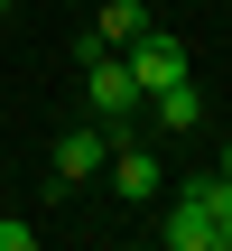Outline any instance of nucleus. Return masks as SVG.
Returning a JSON list of instances; mask_svg holds the SVG:
<instances>
[{"instance_id":"obj_5","label":"nucleus","mask_w":232,"mask_h":251,"mask_svg":"<svg viewBox=\"0 0 232 251\" xmlns=\"http://www.w3.org/2000/svg\"><path fill=\"white\" fill-rule=\"evenodd\" d=\"M102 168H112V186H121V196H130V205H149V196H158V149H149V140H139V130H121V140H112V158H102Z\"/></svg>"},{"instance_id":"obj_1","label":"nucleus","mask_w":232,"mask_h":251,"mask_svg":"<svg viewBox=\"0 0 232 251\" xmlns=\"http://www.w3.org/2000/svg\"><path fill=\"white\" fill-rule=\"evenodd\" d=\"M74 56H84V112H93V121H112V130H130V121H139V84H130L121 47H102V37L84 28V47H74Z\"/></svg>"},{"instance_id":"obj_3","label":"nucleus","mask_w":232,"mask_h":251,"mask_svg":"<svg viewBox=\"0 0 232 251\" xmlns=\"http://www.w3.org/2000/svg\"><path fill=\"white\" fill-rule=\"evenodd\" d=\"M112 140H121L112 121H84V130H65V140H56V158H46V177H56V186H84V177H102Z\"/></svg>"},{"instance_id":"obj_4","label":"nucleus","mask_w":232,"mask_h":251,"mask_svg":"<svg viewBox=\"0 0 232 251\" xmlns=\"http://www.w3.org/2000/svg\"><path fill=\"white\" fill-rule=\"evenodd\" d=\"M158 242L167 251H223V233H214V205H205V177L167 205V224H158Z\"/></svg>"},{"instance_id":"obj_11","label":"nucleus","mask_w":232,"mask_h":251,"mask_svg":"<svg viewBox=\"0 0 232 251\" xmlns=\"http://www.w3.org/2000/svg\"><path fill=\"white\" fill-rule=\"evenodd\" d=\"M0 9H9V0H0Z\"/></svg>"},{"instance_id":"obj_8","label":"nucleus","mask_w":232,"mask_h":251,"mask_svg":"<svg viewBox=\"0 0 232 251\" xmlns=\"http://www.w3.org/2000/svg\"><path fill=\"white\" fill-rule=\"evenodd\" d=\"M205 205H214V233H223V251H232V177H205Z\"/></svg>"},{"instance_id":"obj_10","label":"nucleus","mask_w":232,"mask_h":251,"mask_svg":"<svg viewBox=\"0 0 232 251\" xmlns=\"http://www.w3.org/2000/svg\"><path fill=\"white\" fill-rule=\"evenodd\" d=\"M214 177H232V149H223V168H214Z\"/></svg>"},{"instance_id":"obj_6","label":"nucleus","mask_w":232,"mask_h":251,"mask_svg":"<svg viewBox=\"0 0 232 251\" xmlns=\"http://www.w3.org/2000/svg\"><path fill=\"white\" fill-rule=\"evenodd\" d=\"M149 102H158V130H167V140H186V130H205V93H195V75H177V84H158Z\"/></svg>"},{"instance_id":"obj_9","label":"nucleus","mask_w":232,"mask_h":251,"mask_svg":"<svg viewBox=\"0 0 232 251\" xmlns=\"http://www.w3.org/2000/svg\"><path fill=\"white\" fill-rule=\"evenodd\" d=\"M37 242V224H0V251H28Z\"/></svg>"},{"instance_id":"obj_2","label":"nucleus","mask_w":232,"mask_h":251,"mask_svg":"<svg viewBox=\"0 0 232 251\" xmlns=\"http://www.w3.org/2000/svg\"><path fill=\"white\" fill-rule=\"evenodd\" d=\"M121 65H130V84H139V102H149L158 84H177V75H186V37L149 19V28H139V37L121 47Z\"/></svg>"},{"instance_id":"obj_7","label":"nucleus","mask_w":232,"mask_h":251,"mask_svg":"<svg viewBox=\"0 0 232 251\" xmlns=\"http://www.w3.org/2000/svg\"><path fill=\"white\" fill-rule=\"evenodd\" d=\"M139 28H149V0H102V19H93V37H102V47H130Z\"/></svg>"}]
</instances>
